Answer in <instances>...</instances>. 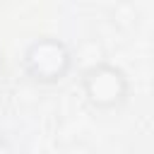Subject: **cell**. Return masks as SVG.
<instances>
[{"label": "cell", "mask_w": 154, "mask_h": 154, "mask_svg": "<svg viewBox=\"0 0 154 154\" xmlns=\"http://www.w3.org/2000/svg\"><path fill=\"white\" fill-rule=\"evenodd\" d=\"M24 72L31 82L58 84L72 70V48L55 36H38L31 41L22 58Z\"/></svg>", "instance_id": "1"}, {"label": "cell", "mask_w": 154, "mask_h": 154, "mask_svg": "<svg viewBox=\"0 0 154 154\" xmlns=\"http://www.w3.org/2000/svg\"><path fill=\"white\" fill-rule=\"evenodd\" d=\"M82 91L94 111H116L130 96V79L118 65L103 60L82 72Z\"/></svg>", "instance_id": "2"}, {"label": "cell", "mask_w": 154, "mask_h": 154, "mask_svg": "<svg viewBox=\"0 0 154 154\" xmlns=\"http://www.w3.org/2000/svg\"><path fill=\"white\" fill-rule=\"evenodd\" d=\"M84 58H89L87 70L94 67V65H99V63H103L106 53H103V48H101V43H99L96 38H84V41L77 46V51H72V63H82Z\"/></svg>", "instance_id": "3"}, {"label": "cell", "mask_w": 154, "mask_h": 154, "mask_svg": "<svg viewBox=\"0 0 154 154\" xmlns=\"http://www.w3.org/2000/svg\"><path fill=\"white\" fill-rule=\"evenodd\" d=\"M0 60H2V48H0Z\"/></svg>", "instance_id": "4"}]
</instances>
